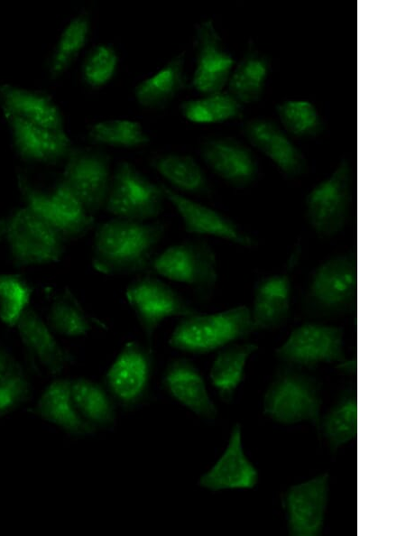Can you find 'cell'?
Returning a JSON list of instances; mask_svg holds the SVG:
<instances>
[{
	"mask_svg": "<svg viewBox=\"0 0 406 536\" xmlns=\"http://www.w3.org/2000/svg\"><path fill=\"white\" fill-rule=\"evenodd\" d=\"M165 224L115 217L96 229L91 263L106 275L150 274L157 245Z\"/></svg>",
	"mask_w": 406,
	"mask_h": 536,
	"instance_id": "cell-1",
	"label": "cell"
},
{
	"mask_svg": "<svg viewBox=\"0 0 406 536\" xmlns=\"http://www.w3.org/2000/svg\"><path fill=\"white\" fill-rule=\"evenodd\" d=\"M254 331L250 310L237 306L212 314L199 312L181 317L169 345L185 353L204 355L245 338Z\"/></svg>",
	"mask_w": 406,
	"mask_h": 536,
	"instance_id": "cell-2",
	"label": "cell"
},
{
	"mask_svg": "<svg viewBox=\"0 0 406 536\" xmlns=\"http://www.w3.org/2000/svg\"><path fill=\"white\" fill-rule=\"evenodd\" d=\"M5 238L16 267L59 262L67 241L60 232L26 207L15 209L5 218Z\"/></svg>",
	"mask_w": 406,
	"mask_h": 536,
	"instance_id": "cell-3",
	"label": "cell"
},
{
	"mask_svg": "<svg viewBox=\"0 0 406 536\" xmlns=\"http://www.w3.org/2000/svg\"><path fill=\"white\" fill-rule=\"evenodd\" d=\"M317 381L290 366L279 371L263 397V413L273 421L312 422L320 429L321 398Z\"/></svg>",
	"mask_w": 406,
	"mask_h": 536,
	"instance_id": "cell-4",
	"label": "cell"
},
{
	"mask_svg": "<svg viewBox=\"0 0 406 536\" xmlns=\"http://www.w3.org/2000/svg\"><path fill=\"white\" fill-rule=\"evenodd\" d=\"M189 286L196 296L208 300L217 282L216 254L203 240H189L173 245L151 263L150 274Z\"/></svg>",
	"mask_w": 406,
	"mask_h": 536,
	"instance_id": "cell-5",
	"label": "cell"
},
{
	"mask_svg": "<svg viewBox=\"0 0 406 536\" xmlns=\"http://www.w3.org/2000/svg\"><path fill=\"white\" fill-rule=\"evenodd\" d=\"M357 264L355 254L335 256L313 273L306 294V309L318 315L353 311L356 304Z\"/></svg>",
	"mask_w": 406,
	"mask_h": 536,
	"instance_id": "cell-6",
	"label": "cell"
},
{
	"mask_svg": "<svg viewBox=\"0 0 406 536\" xmlns=\"http://www.w3.org/2000/svg\"><path fill=\"white\" fill-rule=\"evenodd\" d=\"M165 198L155 184L127 161H121L111 178L104 208L115 217L145 221L163 210Z\"/></svg>",
	"mask_w": 406,
	"mask_h": 536,
	"instance_id": "cell-7",
	"label": "cell"
},
{
	"mask_svg": "<svg viewBox=\"0 0 406 536\" xmlns=\"http://www.w3.org/2000/svg\"><path fill=\"white\" fill-rule=\"evenodd\" d=\"M125 296L150 347L154 332L164 319L199 313L169 284L151 274L130 282Z\"/></svg>",
	"mask_w": 406,
	"mask_h": 536,
	"instance_id": "cell-8",
	"label": "cell"
},
{
	"mask_svg": "<svg viewBox=\"0 0 406 536\" xmlns=\"http://www.w3.org/2000/svg\"><path fill=\"white\" fill-rule=\"evenodd\" d=\"M352 199V171L343 159L335 171L306 197V215L319 235L333 236L343 229Z\"/></svg>",
	"mask_w": 406,
	"mask_h": 536,
	"instance_id": "cell-9",
	"label": "cell"
},
{
	"mask_svg": "<svg viewBox=\"0 0 406 536\" xmlns=\"http://www.w3.org/2000/svg\"><path fill=\"white\" fill-rule=\"evenodd\" d=\"M151 347L127 342L104 376L105 388L125 410L137 407L147 396L152 371Z\"/></svg>",
	"mask_w": 406,
	"mask_h": 536,
	"instance_id": "cell-10",
	"label": "cell"
},
{
	"mask_svg": "<svg viewBox=\"0 0 406 536\" xmlns=\"http://www.w3.org/2000/svg\"><path fill=\"white\" fill-rule=\"evenodd\" d=\"M61 179L94 216L104 208L111 182L110 156L93 148L72 147Z\"/></svg>",
	"mask_w": 406,
	"mask_h": 536,
	"instance_id": "cell-11",
	"label": "cell"
},
{
	"mask_svg": "<svg viewBox=\"0 0 406 536\" xmlns=\"http://www.w3.org/2000/svg\"><path fill=\"white\" fill-rule=\"evenodd\" d=\"M275 353L281 361L298 367L314 368L322 363L346 360L342 328L318 323L293 329Z\"/></svg>",
	"mask_w": 406,
	"mask_h": 536,
	"instance_id": "cell-12",
	"label": "cell"
},
{
	"mask_svg": "<svg viewBox=\"0 0 406 536\" xmlns=\"http://www.w3.org/2000/svg\"><path fill=\"white\" fill-rule=\"evenodd\" d=\"M196 67L190 87L202 96L222 91L233 71L235 60L226 50L213 21H202L196 29Z\"/></svg>",
	"mask_w": 406,
	"mask_h": 536,
	"instance_id": "cell-13",
	"label": "cell"
},
{
	"mask_svg": "<svg viewBox=\"0 0 406 536\" xmlns=\"http://www.w3.org/2000/svg\"><path fill=\"white\" fill-rule=\"evenodd\" d=\"M328 498V476L322 474L291 486L284 496L291 536L321 535Z\"/></svg>",
	"mask_w": 406,
	"mask_h": 536,
	"instance_id": "cell-14",
	"label": "cell"
},
{
	"mask_svg": "<svg viewBox=\"0 0 406 536\" xmlns=\"http://www.w3.org/2000/svg\"><path fill=\"white\" fill-rule=\"evenodd\" d=\"M160 185L165 199L180 216L187 233L213 236L244 247L255 245V239L228 217L180 194L172 188Z\"/></svg>",
	"mask_w": 406,
	"mask_h": 536,
	"instance_id": "cell-15",
	"label": "cell"
},
{
	"mask_svg": "<svg viewBox=\"0 0 406 536\" xmlns=\"http://www.w3.org/2000/svg\"><path fill=\"white\" fill-rule=\"evenodd\" d=\"M18 155L34 163L56 164L66 160L71 141L65 130H52L4 111Z\"/></svg>",
	"mask_w": 406,
	"mask_h": 536,
	"instance_id": "cell-16",
	"label": "cell"
},
{
	"mask_svg": "<svg viewBox=\"0 0 406 536\" xmlns=\"http://www.w3.org/2000/svg\"><path fill=\"white\" fill-rule=\"evenodd\" d=\"M200 153L212 171L233 187L245 188L258 175L254 154L234 138H209L202 143Z\"/></svg>",
	"mask_w": 406,
	"mask_h": 536,
	"instance_id": "cell-17",
	"label": "cell"
},
{
	"mask_svg": "<svg viewBox=\"0 0 406 536\" xmlns=\"http://www.w3.org/2000/svg\"><path fill=\"white\" fill-rule=\"evenodd\" d=\"M241 427L236 423L228 444L213 467L203 474L198 485L210 491L225 489H251L258 482V471L245 454Z\"/></svg>",
	"mask_w": 406,
	"mask_h": 536,
	"instance_id": "cell-18",
	"label": "cell"
},
{
	"mask_svg": "<svg viewBox=\"0 0 406 536\" xmlns=\"http://www.w3.org/2000/svg\"><path fill=\"white\" fill-rule=\"evenodd\" d=\"M249 143L266 155L287 177L303 174L306 160L300 149L272 121L255 118L246 121L242 127Z\"/></svg>",
	"mask_w": 406,
	"mask_h": 536,
	"instance_id": "cell-19",
	"label": "cell"
},
{
	"mask_svg": "<svg viewBox=\"0 0 406 536\" xmlns=\"http://www.w3.org/2000/svg\"><path fill=\"white\" fill-rule=\"evenodd\" d=\"M162 386L172 399L198 417L216 418L217 409L200 372L191 361L177 358L170 362L163 374Z\"/></svg>",
	"mask_w": 406,
	"mask_h": 536,
	"instance_id": "cell-20",
	"label": "cell"
},
{
	"mask_svg": "<svg viewBox=\"0 0 406 536\" xmlns=\"http://www.w3.org/2000/svg\"><path fill=\"white\" fill-rule=\"evenodd\" d=\"M15 327L25 348L49 373L58 374L73 363L72 354L60 345L48 324L32 307L23 312Z\"/></svg>",
	"mask_w": 406,
	"mask_h": 536,
	"instance_id": "cell-21",
	"label": "cell"
},
{
	"mask_svg": "<svg viewBox=\"0 0 406 536\" xmlns=\"http://www.w3.org/2000/svg\"><path fill=\"white\" fill-rule=\"evenodd\" d=\"M291 282L287 274L261 279L254 287L251 319L254 331L282 325L291 312Z\"/></svg>",
	"mask_w": 406,
	"mask_h": 536,
	"instance_id": "cell-22",
	"label": "cell"
},
{
	"mask_svg": "<svg viewBox=\"0 0 406 536\" xmlns=\"http://www.w3.org/2000/svg\"><path fill=\"white\" fill-rule=\"evenodd\" d=\"M0 103L4 111L52 130H64L62 114L46 93L11 84H0Z\"/></svg>",
	"mask_w": 406,
	"mask_h": 536,
	"instance_id": "cell-23",
	"label": "cell"
},
{
	"mask_svg": "<svg viewBox=\"0 0 406 536\" xmlns=\"http://www.w3.org/2000/svg\"><path fill=\"white\" fill-rule=\"evenodd\" d=\"M35 412L70 435H88L97 430L76 409L69 379H57L51 383L40 397Z\"/></svg>",
	"mask_w": 406,
	"mask_h": 536,
	"instance_id": "cell-24",
	"label": "cell"
},
{
	"mask_svg": "<svg viewBox=\"0 0 406 536\" xmlns=\"http://www.w3.org/2000/svg\"><path fill=\"white\" fill-rule=\"evenodd\" d=\"M184 65L185 52L182 51L154 75L137 84L134 90L137 103L149 109L166 106L186 87Z\"/></svg>",
	"mask_w": 406,
	"mask_h": 536,
	"instance_id": "cell-25",
	"label": "cell"
},
{
	"mask_svg": "<svg viewBox=\"0 0 406 536\" xmlns=\"http://www.w3.org/2000/svg\"><path fill=\"white\" fill-rule=\"evenodd\" d=\"M149 163L173 188L194 195H208V180L193 157L176 152L152 157Z\"/></svg>",
	"mask_w": 406,
	"mask_h": 536,
	"instance_id": "cell-26",
	"label": "cell"
},
{
	"mask_svg": "<svg viewBox=\"0 0 406 536\" xmlns=\"http://www.w3.org/2000/svg\"><path fill=\"white\" fill-rule=\"evenodd\" d=\"M73 402L79 414L96 429L112 428L116 420V403L100 384L85 378L70 380Z\"/></svg>",
	"mask_w": 406,
	"mask_h": 536,
	"instance_id": "cell-27",
	"label": "cell"
},
{
	"mask_svg": "<svg viewBox=\"0 0 406 536\" xmlns=\"http://www.w3.org/2000/svg\"><path fill=\"white\" fill-rule=\"evenodd\" d=\"M269 69V59L250 46L229 77L227 92L242 105L256 102L263 95Z\"/></svg>",
	"mask_w": 406,
	"mask_h": 536,
	"instance_id": "cell-28",
	"label": "cell"
},
{
	"mask_svg": "<svg viewBox=\"0 0 406 536\" xmlns=\"http://www.w3.org/2000/svg\"><path fill=\"white\" fill-rule=\"evenodd\" d=\"M257 349L255 344L244 343L228 345L218 352L209 376L222 401L228 402L232 400L236 388L244 380L246 361Z\"/></svg>",
	"mask_w": 406,
	"mask_h": 536,
	"instance_id": "cell-29",
	"label": "cell"
},
{
	"mask_svg": "<svg viewBox=\"0 0 406 536\" xmlns=\"http://www.w3.org/2000/svg\"><path fill=\"white\" fill-rule=\"evenodd\" d=\"M50 196L61 234L67 241L82 237L94 226V217L62 179L55 184Z\"/></svg>",
	"mask_w": 406,
	"mask_h": 536,
	"instance_id": "cell-30",
	"label": "cell"
},
{
	"mask_svg": "<svg viewBox=\"0 0 406 536\" xmlns=\"http://www.w3.org/2000/svg\"><path fill=\"white\" fill-rule=\"evenodd\" d=\"M353 388L346 389L330 411L320 420V428L331 452L356 438L357 399Z\"/></svg>",
	"mask_w": 406,
	"mask_h": 536,
	"instance_id": "cell-31",
	"label": "cell"
},
{
	"mask_svg": "<svg viewBox=\"0 0 406 536\" xmlns=\"http://www.w3.org/2000/svg\"><path fill=\"white\" fill-rule=\"evenodd\" d=\"M90 22L88 13L82 12L64 27L49 62L48 73L51 79H59L75 61L88 42Z\"/></svg>",
	"mask_w": 406,
	"mask_h": 536,
	"instance_id": "cell-32",
	"label": "cell"
},
{
	"mask_svg": "<svg viewBox=\"0 0 406 536\" xmlns=\"http://www.w3.org/2000/svg\"><path fill=\"white\" fill-rule=\"evenodd\" d=\"M180 109L186 119L197 124L222 123L243 116V105L222 91L183 101Z\"/></svg>",
	"mask_w": 406,
	"mask_h": 536,
	"instance_id": "cell-33",
	"label": "cell"
},
{
	"mask_svg": "<svg viewBox=\"0 0 406 536\" xmlns=\"http://www.w3.org/2000/svg\"><path fill=\"white\" fill-rule=\"evenodd\" d=\"M47 324L52 331L66 337H80L91 328L83 307L69 289H64L53 300Z\"/></svg>",
	"mask_w": 406,
	"mask_h": 536,
	"instance_id": "cell-34",
	"label": "cell"
},
{
	"mask_svg": "<svg viewBox=\"0 0 406 536\" xmlns=\"http://www.w3.org/2000/svg\"><path fill=\"white\" fill-rule=\"evenodd\" d=\"M88 139L99 144L121 148H136L150 142L139 122L128 119H110L91 125Z\"/></svg>",
	"mask_w": 406,
	"mask_h": 536,
	"instance_id": "cell-35",
	"label": "cell"
},
{
	"mask_svg": "<svg viewBox=\"0 0 406 536\" xmlns=\"http://www.w3.org/2000/svg\"><path fill=\"white\" fill-rule=\"evenodd\" d=\"M276 111L283 127L294 137H314L324 129L317 108L309 101H284L277 105Z\"/></svg>",
	"mask_w": 406,
	"mask_h": 536,
	"instance_id": "cell-36",
	"label": "cell"
},
{
	"mask_svg": "<svg viewBox=\"0 0 406 536\" xmlns=\"http://www.w3.org/2000/svg\"><path fill=\"white\" fill-rule=\"evenodd\" d=\"M33 288L22 274L0 273V319L8 327H15L23 312L29 307Z\"/></svg>",
	"mask_w": 406,
	"mask_h": 536,
	"instance_id": "cell-37",
	"label": "cell"
},
{
	"mask_svg": "<svg viewBox=\"0 0 406 536\" xmlns=\"http://www.w3.org/2000/svg\"><path fill=\"white\" fill-rule=\"evenodd\" d=\"M118 66V54L108 43H99L87 54L81 68L82 79L91 88H99L115 76Z\"/></svg>",
	"mask_w": 406,
	"mask_h": 536,
	"instance_id": "cell-38",
	"label": "cell"
},
{
	"mask_svg": "<svg viewBox=\"0 0 406 536\" xmlns=\"http://www.w3.org/2000/svg\"><path fill=\"white\" fill-rule=\"evenodd\" d=\"M30 384L14 360L0 378V417L11 412L30 397Z\"/></svg>",
	"mask_w": 406,
	"mask_h": 536,
	"instance_id": "cell-39",
	"label": "cell"
},
{
	"mask_svg": "<svg viewBox=\"0 0 406 536\" xmlns=\"http://www.w3.org/2000/svg\"><path fill=\"white\" fill-rule=\"evenodd\" d=\"M12 356L5 350L0 347V378L7 370L11 363L13 362Z\"/></svg>",
	"mask_w": 406,
	"mask_h": 536,
	"instance_id": "cell-40",
	"label": "cell"
},
{
	"mask_svg": "<svg viewBox=\"0 0 406 536\" xmlns=\"http://www.w3.org/2000/svg\"><path fill=\"white\" fill-rule=\"evenodd\" d=\"M5 218H0V241L5 237Z\"/></svg>",
	"mask_w": 406,
	"mask_h": 536,
	"instance_id": "cell-41",
	"label": "cell"
}]
</instances>
